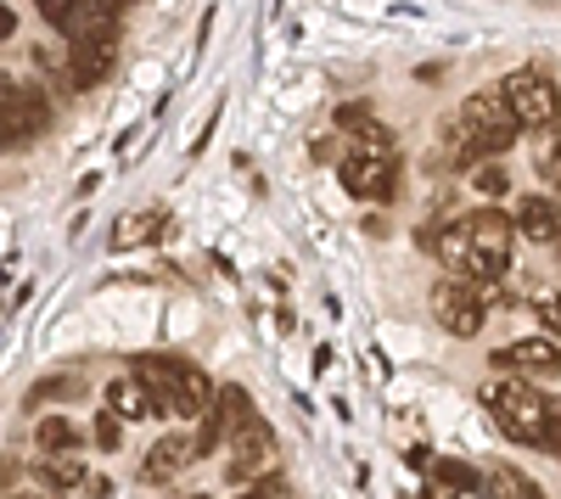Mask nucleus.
I'll list each match as a JSON object with an SVG mask.
<instances>
[{
    "mask_svg": "<svg viewBox=\"0 0 561 499\" xmlns=\"http://www.w3.org/2000/svg\"><path fill=\"white\" fill-rule=\"evenodd\" d=\"M511 236H517V224H511V213L500 208H478V213H460L449 224H438V231L427 236L433 258L449 269L455 281H500L505 264H511Z\"/></svg>",
    "mask_w": 561,
    "mask_h": 499,
    "instance_id": "nucleus-1",
    "label": "nucleus"
},
{
    "mask_svg": "<svg viewBox=\"0 0 561 499\" xmlns=\"http://www.w3.org/2000/svg\"><path fill=\"white\" fill-rule=\"evenodd\" d=\"M158 231H163V208H140V213H129V219L113 224V253H129L140 242H152Z\"/></svg>",
    "mask_w": 561,
    "mask_h": 499,
    "instance_id": "nucleus-15",
    "label": "nucleus"
},
{
    "mask_svg": "<svg viewBox=\"0 0 561 499\" xmlns=\"http://www.w3.org/2000/svg\"><path fill=\"white\" fill-rule=\"evenodd\" d=\"M433 477H438V488H449V494H472L483 472H472V466H460V461H438V472H433Z\"/></svg>",
    "mask_w": 561,
    "mask_h": 499,
    "instance_id": "nucleus-21",
    "label": "nucleus"
},
{
    "mask_svg": "<svg viewBox=\"0 0 561 499\" xmlns=\"http://www.w3.org/2000/svg\"><path fill=\"white\" fill-rule=\"evenodd\" d=\"M478 488H483V499H539V488L523 472H511V466H489Z\"/></svg>",
    "mask_w": 561,
    "mask_h": 499,
    "instance_id": "nucleus-17",
    "label": "nucleus"
},
{
    "mask_svg": "<svg viewBox=\"0 0 561 499\" xmlns=\"http://www.w3.org/2000/svg\"><path fill=\"white\" fill-rule=\"evenodd\" d=\"M197 461V443H192V432H169V438H158L152 449H147V466H140V483H174L185 466Z\"/></svg>",
    "mask_w": 561,
    "mask_h": 499,
    "instance_id": "nucleus-12",
    "label": "nucleus"
},
{
    "mask_svg": "<svg viewBox=\"0 0 561 499\" xmlns=\"http://www.w3.org/2000/svg\"><path fill=\"white\" fill-rule=\"evenodd\" d=\"M472 179H478V192H489V197H500V192L511 186V174H505L500 163H478V169H472Z\"/></svg>",
    "mask_w": 561,
    "mask_h": 499,
    "instance_id": "nucleus-23",
    "label": "nucleus"
},
{
    "mask_svg": "<svg viewBox=\"0 0 561 499\" xmlns=\"http://www.w3.org/2000/svg\"><path fill=\"white\" fill-rule=\"evenodd\" d=\"M102 7H107V12H124V7H135V0H102Z\"/></svg>",
    "mask_w": 561,
    "mask_h": 499,
    "instance_id": "nucleus-28",
    "label": "nucleus"
},
{
    "mask_svg": "<svg viewBox=\"0 0 561 499\" xmlns=\"http://www.w3.org/2000/svg\"><path fill=\"white\" fill-rule=\"evenodd\" d=\"M517 135H523V124L511 118V107L500 102V90H478V96H466L460 113L449 118V141H455V158L466 169H478L483 158H500Z\"/></svg>",
    "mask_w": 561,
    "mask_h": 499,
    "instance_id": "nucleus-3",
    "label": "nucleus"
},
{
    "mask_svg": "<svg viewBox=\"0 0 561 499\" xmlns=\"http://www.w3.org/2000/svg\"><path fill=\"white\" fill-rule=\"evenodd\" d=\"M34 438H39V449H45V455H79V443H84V438H79V427H73L68 416L39 421V432H34Z\"/></svg>",
    "mask_w": 561,
    "mask_h": 499,
    "instance_id": "nucleus-19",
    "label": "nucleus"
},
{
    "mask_svg": "<svg viewBox=\"0 0 561 499\" xmlns=\"http://www.w3.org/2000/svg\"><path fill=\"white\" fill-rule=\"evenodd\" d=\"M135 376L147 382L158 416H208L214 398H219V387L208 382V371L192 365V359H180V353H140L135 359Z\"/></svg>",
    "mask_w": 561,
    "mask_h": 499,
    "instance_id": "nucleus-2",
    "label": "nucleus"
},
{
    "mask_svg": "<svg viewBox=\"0 0 561 499\" xmlns=\"http://www.w3.org/2000/svg\"><path fill=\"white\" fill-rule=\"evenodd\" d=\"M34 477L51 488V494H68V488H79V483H90L84 477V466H79V455H51V461H39L34 466Z\"/></svg>",
    "mask_w": 561,
    "mask_h": 499,
    "instance_id": "nucleus-18",
    "label": "nucleus"
},
{
    "mask_svg": "<svg viewBox=\"0 0 561 499\" xmlns=\"http://www.w3.org/2000/svg\"><path fill=\"white\" fill-rule=\"evenodd\" d=\"M511 224H517V236H528V242H561V202L556 197H517Z\"/></svg>",
    "mask_w": 561,
    "mask_h": 499,
    "instance_id": "nucleus-13",
    "label": "nucleus"
},
{
    "mask_svg": "<svg viewBox=\"0 0 561 499\" xmlns=\"http://www.w3.org/2000/svg\"><path fill=\"white\" fill-rule=\"evenodd\" d=\"M18 499H28V494H18Z\"/></svg>",
    "mask_w": 561,
    "mask_h": 499,
    "instance_id": "nucleus-30",
    "label": "nucleus"
},
{
    "mask_svg": "<svg viewBox=\"0 0 561 499\" xmlns=\"http://www.w3.org/2000/svg\"><path fill=\"white\" fill-rule=\"evenodd\" d=\"M275 455V438H270V427L253 416L248 427H237L230 432V466H225V477L230 483H248V477H259V466Z\"/></svg>",
    "mask_w": 561,
    "mask_h": 499,
    "instance_id": "nucleus-11",
    "label": "nucleus"
},
{
    "mask_svg": "<svg viewBox=\"0 0 561 499\" xmlns=\"http://www.w3.org/2000/svg\"><path fill=\"white\" fill-rule=\"evenodd\" d=\"M433 321L449 332V337H478L483 321H489V292L472 287V281H438L433 287Z\"/></svg>",
    "mask_w": 561,
    "mask_h": 499,
    "instance_id": "nucleus-6",
    "label": "nucleus"
},
{
    "mask_svg": "<svg viewBox=\"0 0 561 499\" xmlns=\"http://www.w3.org/2000/svg\"><path fill=\"white\" fill-rule=\"evenodd\" d=\"M12 34H18V18H12L7 0H0V39H12Z\"/></svg>",
    "mask_w": 561,
    "mask_h": 499,
    "instance_id": "nucleus-26",
    "label": "nucleus"
},
{
    "mask_svg": "<svg viewBox=\"0 0 561 499\" xmlns=\"http://www.w3.org/2000/svg\"><path fill=\"white\" fill-rule=\"evenodd\" d=\"M494 371L505 376H561V343L556 337H523L494 348Z\"/></svg>",
    "mask_w": 561,
    "mask_h": 499,
    "instance_id": "nucleus-10",
    "label": "nucleus"
},
{
    "mask_svg": "<svg viewBox=\"0 0 561 499\" xmlns=\"http://www.w3.org/2000/svg\"><path fill=\"white\" fill-rule=\"evenodd\" d=\"M96 443H102V449H118V443H124V421H118L113 410L96 416Z\"/></svg>",
    "mask_w": 561,
    "mask_h": 499,
    "instance_id": "nucleus-24",
    "label": "nucleus"
},
{
    "mask_svg": "<svg viewBox=\"0 0 561 499\" xmlns=\"http://www.w3.org/2000/svg\"><path fill=\"white\" fill-rule=\"evenodd\" d=\"M534 169H539L545 186H556V192H561V118L539 129V141H534Z\"/></svg>",
    "mask_w": 561,
    "mask_h": 499,
    "instance_id": "nucleus-16",
    "label": "nucleus"
},
{
    "mask_svg": "<svg viewBox=\"0 0 561 499\" xmlns=\"http://www.w3.org/2000/svg\"><path fill=\"white\" fill-rule=\"evenodd\" d=\"M18 472H23V466H18V461H0V494H7V488H12V483H18Z\"/></svg>",
    "mask_w": 561,
    "mask_h": 499,
    "instance_id": "nucleus-27",
    "label": "nucleus"
},
{
    "mask_svg": "<svg viewBox=\"0 0 561 499\" xmlns=\"http://www.w3.org/2000/svg\"><path fill=\"white\" fill-rule=\"evenodd\" d=\"M118 62V28H102V34H79L68 39V73L79 90H96Z\"/></svg>",
    "mask_w": 561,
    "mask_h": 499,
    "instance_id": "nucleus-9",
    "label": "nucleus"
},
{
    "mask_svg": "<svg viewBox=\"0 0 561 499\" xmlns=\"http://www.w3.org/2000/svg\"><path fill=\"white\" fill-rule=\"evenodd\" d=\"M337 179H343L348 197H365V202H388L393 186H399L388 152H354V158H343L337 163Z\"/></svg>",
    "mask_w": 561,
    "mask_h": 499,
    "instance_id": "nucleus-8",
    "label": "nucleus"
},
{
    "mask_svg": "<svg viewBox=\"0 0 561 499\" xmlns=\"http://www.w3.org/2000/svg\"><path fill=\"white\" fill-rule=\"evenodd\" d=\"M500 102L511 107V118H517L523 129H534V135L561 118V90H556L539 68H511V73L500 79Z\"/></svg>",
    "mask_w": 561,
    "mask_h": 499,
    "instance_id": "nucleus-5",
    "label": "nucleus"
},
{
    "mask_svg": "<svg viewBox=\"0 0 561 499\" xmlns=\"http://www.w3.org/2000/svg\"><path fill=\"white\" fill-rule=\"evenodd\" d=\"M539 321H545L550 332H561V298H539Z\"/></svg>",
    "mask_w": 561,
    "mask_h": 499,
    "instance_id": "nucleus-25",
    "label": "nucleus"
},
{
    "mask_svg": "<svg viewBox=\"0 0 561 499\" xmlns=\"http://www.w3.org/2000/svg\"><path fill=\"white\" fill-rule=\"evenodd\" d=\"M45 499H62V494H45Z\"/></svg>",
    "mask_w": 561,
    "mask_h": 499,
    "instance_id": "nucleus-29",
    "label": "nucleus"
},
{
    "mask_svg": "<svg viewBox=\"0 0 561 499\" xmlns=\"http://www.w3.org/2000/svg\"><path fill=\"white\" fill-rule=\"evenodd\" d=\"M550 404H556V393H539L528 376H500L483 387V410L500 421V432H511L528 449L550 443Z\"/></svg>",
    "mask_w": 561,
    "mask_h": 499,
    "instance_id": "nucleus-4",
    "label": "nucleus"
},
{
    "mask_svg": "<svg viewBox=\"0 0 561 499\" xmlns=\"http://www.w3.org/2000/svg\"><path fill=\"white\" fill-rule=\"evenodd\" d=\"M51 124V107H45L34 79H0V147L23 141V135H39Z\"/></svg>",
    "mask_w": 561,
    "mask_h": 499,
    "instance_id": "nucleus-7",
    "label": "nucleus"
},
{
    "mask_svg": "<svg viewBox=\"0 0 561 499\" xmlns=\"http://www.w3.org/2000/svg\"><path fill=\"white\" fill-rule=\"evenodd\" d=\"M34 7H39V18L51 23V28L73 34V28L84 23V12H90V0H34Z\"/></svg>",
    "mask_w": 561,
    "mask_h": 499,
    "instance_id": "nucleus-20",
    "label": "nucleus"
},
{
    "mask_svg": "<svg viewBox=\"0 0 561 499\" xmlns=\"http://www.w3.org/2000/svg\"><path fill=\"white\" fill-rule=\"evenodd\" d=\"M107 410H113L118 421L158 416V410H152V393H147V382H140V376H118V382H107Z\"/></svg>",
    "mask_w": 561,
    "mask_h": 499,
    "instance_id": "nucleus-14",
    "label": "nucleus"
},
{
    "mask_svg": "<svg viewBox=\"0 0 561 499\" xmlns=\"http://www.w3.org/2000/svg\"><path fill=\"white\" fill-rule=\"evenodd\" d=\"M242 499H293V494H287V477H280V472H264V477L248 483Z\"/></svg>",
    "mask_w": 561,
    "mask_h": 499,
    "instance_id": "nucleus-22",
    "label": "nucleus"
}]
</instances>
